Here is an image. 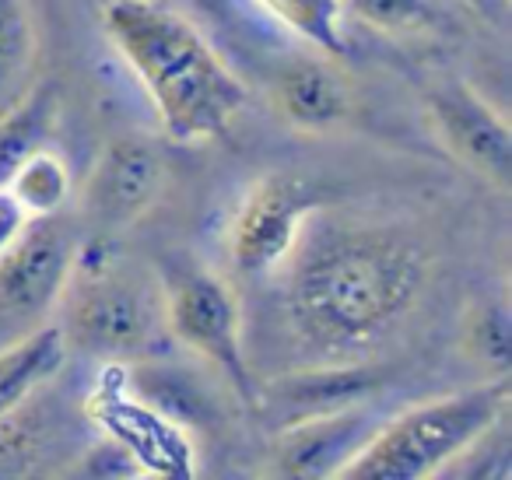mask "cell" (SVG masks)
I'll list each match as a JSON object with an SVG mask.
<instances>
[{
	"label": "cell",
	"mask_w": 512,
	"mask_h": 480,
	"mask_svg": "<svg viewBox=\"0 0 512 480\" xmlns=\"http://www.w3.org/2000/svg\"><path fill=\"white\" fill-rule=\"evenodd\" d=\"M29 403L0 417V477H18V473L36 470L39 456H43L46 431L39 417H32Z\"/></svg>",
	"instance_id": "20"
},
{
	"label": "cell",
	"mask_w": 512,
	"mask_h": 480,
	"mask_svg": "<svg viewBox=\"0 0 512 480\" xmlns=\"http://www.w3.org/2000/svg\"><path fill=\"white\" fill-rule=\"evenodd\" d=\"M39 32L25 0H0V113L11 109L36 81Z\"/></svg>",
	"instance_id": "15"
},
{
	"label": "cell",
	"mask_w": 512,
	"mask_h": 480,
	"mask_svg": "<svg viewBox=\"0 0 512 480\" xmlns=\"http://www.w3.org/2000/svg\"><path fill=\"white\" fill-rule=\"evenodd\" d=\"M292 326L323 354H355L393 330L428 281V256L411 235L355 218H309L285 267Z\"/></svg>",
	"instance_id": "1"
},
{
	"label": "cell",
	"mask_w": 512,
	"mask_h": 480,
	"mask_svg": "<svg viewBox=\"0 0 512 480\" xmlns=\"http://www.w3.org/2000/svg\"><path fill=\"white\" fill-rule=\"evenodd\" d=\"M165 183H169V165L155 141L137 134L113 137L81 183V218L99 232V239L120 235L155 211Z\"/></svg>",
	"instance_id": "7"
},
{
	"label": "cell",
	"mask_w": 512,
	"mask_h": 480,
	"mask_svg": "<svg viewBox=\"0 0 512 480\" xmlns=\"http://www.w3.org/2000/svg\"><path fill=\"white\" fill-rule=\"evenodd\" d=\"M78 459L81 463L74 466L78 477H144L141 466L130 459V452L109 435H99V442Z\"/></svg>",
	"instance_id": "21"
},
{
	"label": "cell",
	"mask_w": 512,
	"mask_h": 480,
	"mask_svg": "<svg viewBox=\"0 0 512 480\" xmlns=\"http://www.w3.org/2000/svg\"><path fill=\"white\" fill-rule=\"evenodd\" d=\"M428 127L435 141L477 179L509 193L512 186V130L505 116L463 81H442L425 95Z\"/></svg>",
	"instance_id": "9"
},
{
	"label": "cell",
	"mask_w": 512,
	"mask_h": 480,
	"mask_svg": "<svg viewBox=\"0 0 512 480\" xmlns=\"http://www.w3.org/2000/svg\"><path fill=\"white\" fill-rule=\"evenodd\" d=\"M320 211V193L292 172H267L239 197L225 232V253L246 277L281 274L309 218Z\"/></svg>",
	"instance_id": "6"
},
{
	"label": "cell",
	"mask_w": 512,
	"mask_h": 480,
	"mask_svg": "<svg viewBox=\"0 0 512 480\" xmlns=\"http://www.w3.org/2000/svg\"><path fill=\"white\" fill-rule=\"evenodd\" d=\"M60 120V92L53 81L32 85L11 109L0 113V183L22 158L46 148Z\"/></svg>",
	"instance_id": "14"
},
{
	"label": "cell",
	"mask_w": 512,
	"mask_h": 480,
	"mask_svg": "<svg viewBox=\"0 0 512 480\" xmlns=\"http://www.w3.org/2000/svg\"><path fill=\"white\" fill-rule=\"evenodd\" d=\"M271 99L285 127L313 137L334 134L355 113V88L330 57H306L281 67Z\"/></svg>",
	"instance_id": "12"
},
{
	"label": "cell",
	"mask_w": 512,
	"mask_h": 480,
	"mask_svg": "<svg viewBox=\"0 0 512 480\" xmlns=\"http://www.w3.org/2000/svg\"><path fill=\"white\" fill-rule=\"evenodd\" d=\"M67 361V340L57 323L32 326L25 337L0 347V417L50 386Z\"/></svg>",
	"instance_id": "13"
},
{
	"label": "cell",
	"mask_w": 512,
	"mask_h": 480,
	"mask_svg": "<svg viewBox=\"0 0 512 480\" xmlns=\"http://www.w3.org/2000/svg\"><path fill=\"white\" fill-rule=\"evenodd\" d=\"M274 22L313 46L320 57L341 60L348 53L344 36V0H256Z\"/></svg>",
	"instance_id": "16"
},
{
	"label": "cell",
	"mask_w": 512,
	"mask_h": 480,
	"mask_svg": "<svg viewBox=\"0 0 512 480\" xmlns=\"http://www.w3.org/2000/svg\"><path fill=\"white\" fill-rule=\"evenodd\" d=\"M162 284L165 337L190 354L204 358L221 372L246 403H256V386L249 375L246 340H242V309L235 291L214 270L176 263L158 277Z\"/></svg>",
	"instance_id": "5"
},
{
	"label": "cell",
	"mask_w": 512,
	"mask_h": 480,
	"mask_svg": "<svg viewBox=\"0 0 512 480\" xmlns=\"http://www.w3.org/2000/svg\"><path fill=\"white\" fill-rule=\"evenodd\" d=\"M116 368L120 365H109V375L88 396V417L99 424L102 435L116 438L130 452L144 477H193L197 449L183 424L130 393Z\"/></svg>",
	"instance_id": "8"
},
{
	"label": "cell",
	"mask_w": 512,
	"mask_h": 480,
	"mask_svg": "<svg viewBox=\"0 0 512 480\" xmlns=\"http://www.w3.org/2000/svg\"><path fill=\"white\" fill-rule=\"evenodd\" d=\"M344 15L383 36H421L435 25L432 0H344Z\"/></svg>",
	"instance_id": "19"
},
{
	"label": "cell",
	"mask_w": 512,
	"mask_h": 480,
	"mask_svg": "<svg viewBox=\"0 0 512 480\" xmlns=\"http://www.w3.org/2000/svg\"><path fill=\"white\" fill-rule=\"evenodd\" d=\"M509 372L484 382L414 403L365 438L362 449L341 470L344 480H425L481 445L509 414Z\"/></svg>",
	"instance_id": "4"
},
{
	"label": "cell",
	"mask_w": 512,
	"mask_h": 480,
	"mask_svg": "<svg viewBox=\"0 0 512 480\" xmlns=\"http://www.w3.org/2000/svg\"><path fill=\"white\" fill-rule=\"evenodd\" d=\"M372 431L376 421L362 403L285 421L274 442V473L278 477H341V470Z\"/></svg>",
	"instance_id": "11"
},
{
	"label": "cell",
	"mask_w": 512,
	"mask_h": 480,
	"mask_svg": "<svg viewBox=\"0 0 512 480\" xmlns=\"http://www.w3.org/2000/svg\"><path fill=\"white\" fill-rule=\"evenodd\" d=\"M102 25L172 141H214L246 109L249 88L179 11L158 0H109Z\"/></svg>",
	"instance_id": "2"
},
{
	"label": "cell",
	"mask_w": 512,
	"mask_h": 480,
	"mask_svg": "<svg viewBox=\"0 0 512 480\" xmlns=\"http://www.w3.org/2000/svg\"><path fill=\"white\" fill-rule=\"evenodd\" d=\"M463 8H470L477 18H484L495 29H505L512 15V0H463Z\"/></svg>",
	"instance_id": "23"
},
{
	"label": "cell",
	"mask_w": 512,
	"mask_h": 480,
	"mask_svg": "<svg viewBox=\"0 0 512 480\" xmlns=\"http://www.w3.org/2000/svg\"><path fill=\"white\" fill-rule=\"evenodd\" d=\"M78 246L57 218H32L0 253V319H43L57 312Z\"/></svg>",
	"instance_id": "10"
},
{
	"label": "cell",
	"mask_w": 512,
	"mask_h": 480,
	"mask_svg": "<svg viewBox=\"0 0 512 480\" xmlns=\"http://www.w3.org/2000/svg\"><path fill=\"white\" fill-rule=\"evenodd\" d=\"M463 351L488 368L491 375L509 372L512 354V319L505 298H484L463 319Z\"/></svg>",
	"instance_id": "18"
},
{
	"label": "cell",
	"mask_w": 512,
	"mask_h": 480,
	"mask_svg": "<svg viewBox=\"0 0 512 480\" xmlns=\"http://www.w3.org/2000/svg\"><path fill=\"white\" fill-rule=\"evenodd\" d=\"M4 186L15 193V200L25 207L29 218H57L71 197V169L46 144V148L32 151L29 158H22L4 179Z\"/></svg>",
	"instance_id": "17"
},
{
	"label": "cell",
	"mask_w": 512,
	"mask_h": 480,
	"mask_svg": "<svg viewBox=\"0 0 512 480\" xmlns=\"http://www.w3.org/2000/svg\"><path fill=\"white\" fill-rule=\"evenodd\" d=\"M29 214H25V207L15 200V193L8 190V186L0 183V253L11 246V242L22 235V228L29 225Z\"/></svg>",
	"instance_id": "22"
},
{
	"label": "cell",
	"mask_w": 512,
	"mask_h": 480,
	"mask_svg": "<svg viewBox=\"0 0 512 480\" xmlns=\"http://www.w3.org/2000/svg\"><path fill=\"white\" fill-rule=\"evenodd\" d=\"M57 312L67 351L74 347L109 365L144 358L165 340L162 284L151 270L116 253L109 239L74 256Z\"/></svg>",
	"instance_id": "3"
}]
</instances>
